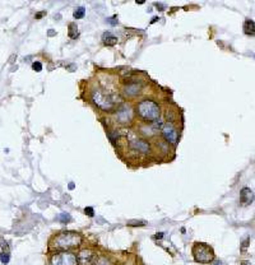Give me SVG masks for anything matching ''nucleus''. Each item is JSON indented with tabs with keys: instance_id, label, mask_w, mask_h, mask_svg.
<instances>
[{
	"instance_id": "f257e3e1",
	"label": "nucleus",
	"mask_w": 255,
	"mask_h": 265,
	"mask_svg": "<svg viewBox=\"0 0 255 265\" xmlns=\"http://www.w3.org/2000/svg\"><path fill=\"white\" fill-rule=\"evenodd\" d=\"M82 244V236L77 233V232H63L51 240V247L56 250H61V251H67L69 249L78 247Z\"/></svg>"
},
{
	"instance_id": "f03ea898",
	"label": "nucleus",
	"mask_w": 255,
	"mask_h": 265,
	"mask_svg": "<svg viewBox=\"0 0 255 265\" xmlns=\"http://www.w3.org/2000/svg\"><path fill=\"white\" fill-rule=\"evenodd\" d=\"M136 112L145 121H157L159 119V115H161L158 105L153 101H149V99H145V101L138 103Z\"/></svg>"
},
{
	"instance_id": "7ed1b4c3",
	"label": "nucleus",
	"mask_w": 255,
	"mask_h": 265,
	"mask_svg": "<svg viewBox=\"0 0 255 265\" xmlns=\"http://www.w3.org/2000/svg\"><path fill=\"white\" fill-rule=\"evenodd\" d=\"M193 256H194V260L196 263L208 264L211 261H213L214 252H213V249L209 245L195 242L194 246H193Z\"/></svg>"
},
{
	"instance_id": "20e7f679",
	"label": "nucleus",
	"mask_w": 255,
	"mask_h": 265,
	"mask_svg": "<svg viewBox=\"0 0 255 265\" xmlns=\"http://www.w3.org/2000/svg\"><path fill=\"white\" fill-rule=\"evenodd\" d=\"M92 99L94 105L103 111H111L115 106V99L112 98L111 94L101 91V89H94L92 92Z\"/></svg>"
},
{
	"instance_id": "39448f33",
	"label": "nucleus",
	"mask_w": 255,
	"mask_h": 265,
	"mask_svg": "<svg viewBox=\"0 0 255 265\" xmlns=\"http://www.w3.org/2000/svg\"><path fill=\"white\" fill-rule=\"evenodd\" d=\"M50 265H78L77 255L68 251L55 254L50 260Z\"/></svg>"
},
{
	"instance_id": "423d86ee",
	"label": "nucleus",
	"mask_w": 255,
	"mask_h": 265,
	"mask_svg": "<svg viewBox=\"0 0 255 265\" xmlns=\"http://www.w3.org/2000/svg\"><path fill=\"white\" fill-rule=\"evenodd\" d=\"M161 131H162L165 140H166L167 143L172 144V145H176L179 143V136H180V134H179L176 127L173 126V124H171V122L163 124L161 126Z\"/></svg>"
},
{
	"instance_id": "0eeeda50",
	"label": "nucleus",
	"mask_w": 255,
	"mask_h": 265,
	"mask_svg": "<svg viewBox=\"0 0 255 265\" xmlns=\"http://www.w3.org/2000/svg\"><path fill=\"white\" fill-rule=\"evenodd\" d=\"M96 258H97L96 254L89 249H84L82 251H79V254L77 255V260L81 265H92Z\"/></svg>"
},
{
	"instance_id": "6e6552de",
	"label": "nucleus",
	"mask_w": 255,
	"mask_h": 265,
	"mask_svg": "<svg viewBox=\"0 0 255 265\" xmlns=\"http://www.w3.org/2000/svg\"><path fill=\"white\" fill-rule=\"evenodd\" d=\"M116 119L119 122H121V124L130 122L131 119H133V111H131V108L126 105H122L116 112Z\"/></svg>"
},
{
	"instance_id": "1a4fd4ad",
	"label": "nucleus",
	"mask_w": 255,
	"mask_h": 265,
	"mask_svg": "<svg viewBox=\"0 0 255 265\" xmlns=\"http://www.w3.org/2000/svg\"><path fill=\"white\" fill-rule=\"evenodd\" d=\"M130 147L134 148L135 150H138L140 153H144L147 154L149 152V144L148 141H145L144 139L142 138H138V136H133L130 138Z\"/></svg>"
},
{
	"instance_id": "9d476101",
	"label": "nucleus",
	"mask_w": 255,
	"mask_h": 265,
	"mask_svg": "<svg viewBox=\"0 0 255 265\" xmlns=\"http://www.w3.org/2000/svg\"><path fill=\"white\" fill-rule=\"evenodd\" d=\"M140 89H142V83H129L128 86L124 87V94L128 97H134V96H138L140 93Z\"/></svg>"
},
{
	"instance_id": "9b49d317",
	"label": "nucleus",
	"mask_w": 255,
	"mask_h": 265,
	"mask_svg": "<svg viewBox=\"0 0 255 265\" xmlns=\"http://www.w3.org/2000/svg\"><path fill=\"white\" fill-rule=\"evenodd\" d=\"M253 199H254L253 190L249 189V187H244L241 190V192H240V200H241V203L244 205H248L253 201Z\"/></svg>"
},
{
	"instance_id": "f8f14e48",
	"label": "nucleus",
	"mask_w": 255,
	"mask_h": 265,
	"mask_svg": "<svg viewBox=\"0 0 255 265\" xmlns=\"http://www.w3.org/2000/svg\"><path fill=\"white\" fill-rule=\"evenodd\" d=\"M244 32L246 35L254 36V21L253 19H246L244 22Z\"/></svg>"
},
{
	"instance_id": "ddd939ff",
	"label": "nucleus",
	"mask_w": 255,
	"mask_h": 265,
	"mask_svg": "<svg viewBox=\"0 0 255 265\" xmlns=\"http://www.w3.org/2000/svg\"><path fill=\"white\" fill-rule=\"evenodd\" d=\"M103 42L107 45V46H114V45H116V42H117V38L115 36H112L111 33H105L103 35Z\"/></svg>"
},
{
	"instance_id": "4468645a",
	"label": "nucleus",
	"mask_w": 255,
	"mask_h": 265,
	"mask_svg": "<svg viewBox=\"0 0 255 265\" xmlns=\"http://www.w3.org/2000/svg\"><path fill=\"white\" fill-rule=\"evenodd\" d=\"M68 28H69V37L70 38H77V37L79 36L77 24H75V23H70Z\"/></svg>"
},
{
	"instance_id": "2eb2a0df",
	"label": "nucleus",
	"mask_w": 255,
	"mask_h": 265,
	"mask_svg": "<svg viewBox=\"0 0 255 265\" xmlns=\"http://www.w3.org/2000/svg\"><path fill=\"white\" fill-rule=\"evenodd\" d=\"M84 14H86V9H84L83 7H79L74 10L73 16H74V18H77V19H81V18L84 17Z\"/></svg>"
},
{
	"instance_id": "dca6fc26",
	"label": "nucleus",
	"mask_w": 255,
	"mask_h": 265,
	"mask_svg": "<svg viewBox=\"0 0 255 265\" xmlns=\"http://www.w3.org/2000/svg\"><path fill=\"white\" fill-rule=\"evenodd\" d=\"M0 247H1L3 251L1 252H9V246H8V242L4 240L1 236H0Z\"/></svg>"
},
{
	"instance_id": "f3484780",
	"label": "nucleus",
	"mask_w": 255,
	"mask_h": 265,
	"mask_svg": "<svg viewBox=\"0 0 255 265\" xmlns=\"http://www.w3.org/2000/svg\"><path fill=\"white\" fill-rule=\"evenodd\" d=\"M94 265H111V263H110V260H108L107 258H105V256H102V258H100L96 261V264Z\"/></svg>"
},
{
	"instance_id": "a211bd4d",
	"label": "nucleus",
	"mask_w": 255,
	"mask_h": 265,
	"mask_svg": "<svg viewBox=\"0 0 255 265\" xmlns=\"http://www.w3.org/2000/svg\"><path fill=\"white\" fill-rule=\"evenodd\" d=\"M9 259H10V256H9V252H1L0 254V260H1V263L5 265L9 263Z\"/></svg>"
},
{
	"instance_id": "6ab92c4d",
	"label": "nucleus",
	"mask_w": 255,
	"mask_h": 265,
	"mask_svg": "<svg viewBox=\"0 0 255 265\" xmlns=\"http://www.w3.org/2000/svg\"><path fill=\"white\" fill-rule=\"evenodd\" d=\"M59 221L63 222V223H68V222L70 221V215L68 214V213H63V214L59 215Z\"/></svg>"
},
{
	"instance_id": "aec40b11",
	"label": "nucleus",
	"mask_w": 255,
	"mask_h": 265,
	"mask_svg": "<svg viewBox=\"0 0 255 265\" xmlns=\"http://www.w3.org/2000/svg\"><path fill=\"white\" fill-rule=\"evenodd\" d=\"M32 69H33L35 72H41V70H42V64L40 63V61H35V63L32 64Z\"/></svg>"
},
{
	"instance_id": "412c9836",
	"label": "nucleus",
	"mask_w": 255,
	"mask_h": 265,
	"mask_svg": "<svg viewBox=\"0 0 255 265\" xmlns=\"http://www.w3.org/2000/svg\"><path fill=\"white\" fill-rule=\"evenodd\" d=\"M84 213H86L88 217H93V215H94V210H93L92 207H87L86 209H84Z\"/></svg>"
},
{
	"instance_id": "4be33fe9",
	"label": "nucleus",
	"mask_w": 255,
	"mask_h": 265,
	"mask_svg": "<svg viewBox=\"0 0 255 265\" xmlns=\"http://www.w3.org/2000/svg\"><path fill=\"white\" fill-rule=\"evenodd\" d=\"M108 22H110V24H112V26H115V24H117V22H116V16H114V17H111V18H108L107 19Z\"/></svg>"
},
{
	"instance_id": "5701e85b",
	"label": "nucleus",
	"mask_w": 255,
	"mask_h": 265,
	"mask_svg": "<svg viewBox=\"0 0 255 265\" xmlns=\"http://www.w3.org/2000/svg\"><path fill=\"white\" fill-rule=\"evenodd\" d=\"M129 224H144V222H136V221H130L129 222Z\"/></svg>"
},
{
	"instance_id": "b1692460",
	"label": "nucleus",
	"mask_w": 255,
	"mask_h": 265,
	"mask_svg": "<svg viewBox=\"0 0 255 265\" xmlns=\"http://www.w3.org/2000/svg\"><path fill=\"white\" fill-rule=\"evenodd\" d=\"M154 237H156V238H159V240H161V238L163 237V233H162V232H159V233H157V235L154 236Z\"/></svg>"
},
{
	"instance_id": "393cba45",
	"label": "nucleus",
	"mask_w": 255,
	"mask_h": 265,
	"mask_svg": "<svg viewBox=\"0 0 255 265\" xmlns=\"http://www.w3.org/2000/svg\"><path fill=\"white\" fill-rule=\"evenodd\" d=\"M249 241H250V240L248 238V240H246V241H245V242L242 244V247H244V249H246V247H248V244H249Z\"/></svg>"
},
{
	"instance_id": "a878e982",
	"label": "nucleus",
	"mask_w": 255,
	"mask_h": 265,
	"mask_svg": "<svg viewBox=\"0 0 255 265\" xmlns=\"http://www.w3.org/2000/svg\"><path fill=\"white\" fill-rule=\"evenodd\" d=\"M241 265H251V263H249V261H245V260H242V261H241Z\"/></svg>"
},
{
	"instance_id": "bb28decb",
	"label": "nucleus",
	"mask_w": 255,
	"mask_h": 265,
	"mask_svg": "<svg viewBox=\"0 0 255 265\" xmlns=\"http://www.w3.org/2000/svg\"><path fill=\"white\" fill-rule=\"evenodd\" d=\"M54 35H55V31H54V30H50V31H49V36H54Z\"/></svg>"
},
{
	"instance_id": "cd10ccee",
	"label": "nucleus",
	"mask_w": 255,
	"mask_h": 265,
	"mask_svg": "<svg viewBox=\"0 0 255 265\" xmlns=\"http://www.w3.org/2000/svg\"><path fill=\"white\" fill-rule=\"evenodd\" d=\"M73 189H74V184L70 182V184H69V190H73Z\"/></svg>"
},
{
	"instance_id": "c85d7f7f",
	"label": "nucleus",
	"mask_w": 255,
	"mask_h": 265,
	"mask_svg": "<svg viewBox=\"0 0 255 265\" xmlns=\"http://www.w3.org/2000/svg\"><path fill=\"white\" fill-rule=\"evenodd\" d=\"M44 14H45V13H40V14H37V16H36V18H41L42 16H44Z\"/></svg>"
},
{
	"instance_id": "c756f323",
	"label": "nucleus",
	"mask_w": 255,
	"mask_h": 265,
	"mask_svg": "<svg viewBox=\"0 0 255 265\" xmlns=\"http://www.w3.org/2000/svg\"><path fill=\"white\" fill-rule=\"evenodd\" d=\"M213 265H223V264H222V263H221V261H216V263H214V264H213Z\"/></svg>"
},
{
	"instance_id": "7c9ffc66",
	"label": "nucleus",
	"mask_w": 255,
	"mask_h": 265,
	"mask_svg": "<svg viewBox=\"0 0 255 265\" xmlns=\"http://www.w3.org/2000/svg\"><path fill=\"white\" fill-rule=\"evenodd\" d=\"M157 19H158V17H154V18H153V19H152V23H154V22H156V21H157Z\"/></svg>"
},
{
	"instance_id": "2f4dec72",
	"label": "nucleus",
	"mask_w": 255,
	"mask_h": 265,
	"mask_svg": "<svg viewBox=\"0 0 255 265\" xmlns=\"http://www.w3.org/2000/svg\"><path fill=\"white\" fill-rule=\"evenodd\" d=\"M136 3H138V4H143V3H144V0H138Z\"/></svg>"
}]
</instances>
